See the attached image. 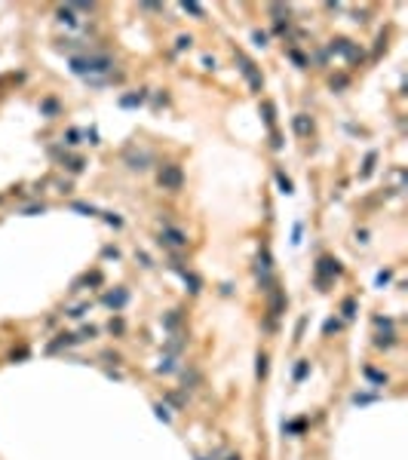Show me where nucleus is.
Returning a JSON list of instances; mask_svg holds the SVG:
<instances>
[{
	"label": "nucleus",
	"instance_id": "obj_12",
	"mask_svg": "<svg viewBox=\"0 0 408 460\" xmlns=\"http://www.w3.org/2000/svg\"><path fill=\"white\" fill-rule=\"evenodd\" d=\"M234 460H240V457H234Z\"/></svg>",
	"mask_w": 408,
	"mask_h": 460
},
{
	"label": "nucleus",
	"instance_id": "obj_6",
	"mask_svg": "<svg viewBox=\"0 0 408 460\" xmlns=\"http://www.w3.org/2000/svg\"><path fill=\"white\" fill-rule=\"evenodd\" d=\"M104 304H107V307H123V304H126V292H117V295H107V298H104Z\"/></svg>",
	"mask_w": 408,
	"mask_h": 460
},
{
	"label": "nucleus",
	"instance_id": "obj_2",
	"mask_svg": "<svg viewBox=\"0 0 408 460\" xmlns=\"http://www.w3.org/2000/svg\"><path fill=\"white\" fill-rule=\"evenodd\" d=\"M157 181H160V187H163V190H181L184 175H181V169H178V166H163Z\"/></svg>",
	"mask_w": 408,
	"mask_h": 460
},
{
	"label": "nucleus",
	"instance_id": "obj_1",
	"mask_svg": "<svg viewBox=\"0 0 408 460\" xmlns=\"http://www.w3.org/2000/svg\"><path fill=\"white\" fill-rule=\"evenodd\" d=\"M110 55H86V59H71V68L77 74H101V71H110Z\"/></svg>",
	"mask_w": 408,
	"mask_h": 460
},
{
	"label": "nucleus",
	"instance_id": "obj_3",
	"mask_svg": "<svg viewBox=\"0 0 408 460\" xmlns=\"http://www.w3.org/2000/svg\"><path fill=\"white\" fill-rule=\"evenodd\" d=\"M160 243L175 246V249H184V246H188V237H184L181 230H175V227H166V230H163V237H160Z\"/></svg>",
	"mask_w": 408,
	"mask_h": 460
},
{
	"label": "nucleus",
	"instance_id": "obj_9",
	"mask_svg": "<svg viewBox=\"0 0 408 460\" xmlns=\"http://www.w3.org/2000/svg\"><path fill=\"white\" fill-rule=\"evenodd\" d=\"M258 374H261V377L267 374V359H264V356H261V359H258Z\"/></svg>",
	"mask_w": 408,
	"mask_h": 460
},
{
	"label": "nucleus",
	"instance_id": "obj_4",
	"mask_svg": "<svg viewBox=\"0 0 408 460\" xmlns=\"http://www.w3.org/2000/svg\"><path fill=\"white\" fill-rule=\"evenodd\" d=\"M328 273L338 276V273H341V264L331 261V258H322V261H319V276H328Z\"/></svg>",
	"mask_w": 408,
	"mask_h": 460
},
{
	"label": "nucleus",
	"instance_id": "obj_5",
	"mask_svg": "<svg viewBox=\"0 0 408 460\" xmlns=\"http://www.w3.org/2000/svg\"><path fill=\"white\" fill-rule=\"evenodd\" d=\"M243 74H246V77H249V80H252V86H255V89H258V86H261V77H258V74H255V65H252V62H246V59H243Z\"/></svg>",
	"mask_w": 408,
	"mask_h": 460
},
{
	"label": "nucleus",
	"instance_id": "obj_8",
	"mask_svg": "<svg viewBox=\"0 0 408 460\" xmlns=\"http://www.w3.org/2000/svg\"><path fill=\"white\" fill-rule=\"evenodd\" d=\"M141 98H144V95H141V92H138V95H126V98H123V101H120V104H123V107H132V104H138V101H141Z\"/></svg>",
	"mask_w": 408,
	"mask_h": 460
},
{
	"label": "nucleus",
	"instance_id": "obj_11",
	"mask_svg": "<svg viewBox=\"0 0 408 460\" xmlns=\"http://www.w3.org/2000/svg\"><path fill=\"white\" fill-rule=\"evenodd\" d=\"M184 10H188V13H194V16H203V10H200L197 4H184Z\"/></svg>",
	"mask_w": 408,
	"mask_h": 460
},
{
	"label": "nucleus",
	"instance_id": "obj_7",
	"mask_svg": "<svg viewBox=\"0 0 408 460\" xmlns=\"http://www.w3.org/2000/svg\"><path fill=\"white\" fill-rule=\"evenodd\" d=\"M295 129H298V135H307V132H310V123H307V117H295Z\"/></svg>",
	"mask_w": 408,
	"mask_h": 460
},
{
	"label": "nucleus",
	"instance_id": "obj_10",
	"mask_svg": "<svg viewBox=\"0 0 408 460\" xmlns=\"http://www.w3.org/2000/svg\"><path fill=\"white\" fill-rule=\"evenodd\" d=\"M353 310H356V304H353V301H344V316H353Z\"/></svg>",
	"mask_w": 408,
	"mask_h": 460
}]
</instances>
